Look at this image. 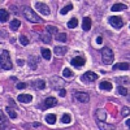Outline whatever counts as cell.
<instances>
[{"label": "cell", "instance_id": "1", "mask_svg": "<svg viewBox=\"0 0 130 130\" xmlns=\"http://www.w3.org/2000/svg\"><path fill=\"white\" fill-rule=\"evenodd\" d=\"M22 13L25 19L29 21L30 22L35 24V23H42L44 22L40 16L29 7H24L22 8Z\"/></svg>", "mask_w": 130, "mask_h": 130}, {"label": "cell", "instance_id": "2", "mask_svg": "<svg viewBox=\"0 0 130 130\" xmlns=\"http://www.w3.org/2000/svg\"><path fill=\"white\" fill-rule=\"evenodd\" d=\"M0 64L1 68L5 70H9L12 69V63L9 55V52L7 50H2V54L0 56Z\"/></svg>", "mask_w": 130, "mask_h": 130}, {"label": "cell", "instance_id": "3", "mask_svg": "<svg viewBox=\"0 0 130 130\" xmlns=\"http://www.w3.org/2000/svg\"><path fill=\"white\" fill-rule=\"evenodd\" d=\"M102 61L105 64L111 65L115 60V55L111 49L108 47H104L101 50Z\"/></svg>", "mask_w": 130, "mask_h": 130}, {"label": "cell", "instance_id": "4", "mask_svg": "<svg viewBox=\"0 0 130 130\" xmlns=\"http://www.w3.org/2000/svg\"><path fill=\"white\" fill-rule=\"evenodd\" d=\"M108 23L116 30H120L124 26V21L119 16H111L107 19Z\"/></svg>", "mask_w": 130, "mask_h": 130}, {"label": "cell", "instance_id": "5", "mask_svg": "<svg viewBox=\"0 0 130 130\" xmlns=\"http://www.w3.org/2000/svg\"><path fill=\"white\" fill-rule=\"evenodd\" d=\"M98 77H99V75L96 73L92 71H87L82 75V76L80 77V79L82 82L87 83L94 82L96 79H98Z\"/></svg>", "mask_w": 130, "mask_h": 130}, {"label": "cell", "instance_id": "6", "mask_svg": "<svg viewBox=\"0 0 130 130\" xmlns=\"http://www.w3.org/2000/svg\"><path fill=\"white\" fill-rule=\"evenodd\" d=\"M35 7L40 14L44 16H49L51 14V10L46 3L41 2H37L35 5Z\"/></svg>", "mask_w": 130, "mask_h": 130}, {"label": "cell", "instance_id": "7", "mask_svg": "<svg viewBox=\"0 0 130 130\" xmlns=\"http://www.w3.org/2000/svg\"><path fill=\"white\" fill-rule=\"evenodd\" d=\"M74 97L78 102L83 104H87L90 100V96L87 92L77 91L74 93Z\"/></svg>", "mask_w": 130, "mask_h": 130}, {"label": "cell", "instance_id": "8", "mask_svg": "<svg viewBox=\"0 0 130 130\" xmlns=\"http://www.w3.org/2000/svg\"><path fill=\"white\" fill-rule=\"evenodd\" d=\"M86 62V59L81 56H75L70 61L72 66L75 68H79L83 67Z\"/></svg>", "mask_w": 130, "mask_h": 130}, {"label": "cell", "instance_id": "9", "mask_svg": "<svg viewBox=\"0 0 130 130\" xmlns=\"http://www.w3.org/2000/svg\"><path fill=\"white\" fill-rule=\"evenodd\" d=\"M17 100L20 103L29 104L32 100V96L29 94H21L17 96Z\"/></svg>", "mask_w": 130, "mask_h": 130}, {"label": "cell", "instance_id": "10", "mask_svg": "<svg viewBox=\"0 0 130 130\" xmlns=\"http://www.w3.org/2000/svg\"><path fill=\"white\" fill-rule=\"evenodd\" d=\"M92 21L90 17H83L82 21V29L84 31H89L91 29Z\"/></svg>", "mask_w": 130, "mask_h": 130}, {"label": "cell", "instance_id": "11", "mask_svg": "<svg viewBox=\"0 0 130 130\" xmlns=\"http://www.w3.org/2000/svg\"><path fill=\"white\" fill-rule=\"evenodd\" d=\"M96 120L101 122H105L107 119V112L104 109H98L96 112Z\"/></svg>", "mask_w": 130, "mask_h": 130}, {"label": "cell", "instance_id": "12", "mask_svg": "<svg viewBox=\"0 0 130 130\" xmlns=\"http://www.w3.org/2000/svg\"><path fill=\"white\" fill-rule=\"evenodd\" d=\"M53 52L57 56H63L68 52V47L67 46H55Z\"/></svg>", "mask_w": 130, "mask_h": 130}, {"label": "cell", "instance_id": "13", "mask_svg": "<svg viewBox=\"0 0 130 130\" xmlns=\"http://www.w3.org/2000/svg\"><path fill=\"white\" fill-rule=\"evenodd\" d=\"M120 70L122 71H127L129 69V64L128 62H118L112 67V70Z\"/></svg>", "mask_w": 130, "mask_h": 130}, {"label": "cell", "instance_id": "14", "mask_svg": "<svg viewBox=\"0 0 130 130\" xmlns=\"http://www.w3.org/2000/svg\"><path fill=\"white\" fill-rule=\"evenodd\" d=\"M57 99L54 97H49L47 98L44 101L45 106L46 107V109L47 108H52L55 107L57 104Z\"/></svg>", "mask_w": 130, "mask_h": 130}, {"label": "cell", "instance_id": "15", "mask_svg": "<svg viewBox=\"0 0 130 130\" xmlns=\"http://www.w3.org/2000/svg\"><path fill=\"white\" fill-rule=\"evenodd\" d=\"M128 9V7L124 3H116L114 4L111 8V11L112 12H120L124 10Z\"/></svg>", "mask_w": 130, "mask_h": 130}, {"label": "cell", "instance_id": "16", "mask_svg": "<svg viewBox=\"0 0 130 130\" xmlns=\"http://www.w3.org/2000/svg\"><path fill=\"white\" fill-rule=\"evenodd\" d=\"M99 88L100 90H107V91L109 92L112 89L113 87H112V83L109 82V81H102L100 83Z\"/></svg>", "mask_w": 130, "mask_h": 130}, {"label": "cell", "instance_id": "17", "mask_svg": "<svg viewBox=\"0 0 130 130\" xmlns=\"http://www.w3.org/2000/svg\"><path fill=\"white\" fill-rule=\"evenodd\" d=\"M57 116L56 115L53 113H48L46 115L45 120L46 122L50 125H54L56 123Z\"/></svg>", "mask_w": 130, "mask_h": 130}, {"label": "cell", "instance_id": "18", "mask_svg": "<svg viewBox=\"0 0 130 130\" xmlns=\"http://www.w3.org/2000/svg\"><path fill=\"white\" fill-rule=\"evenodd\" d=\"M96 123L100 129H115V127L111 124H108L105 122L98 121L96 120Z\"/></svg>", "mask_w": 130, "mask_h": 130}, {"label": "cell", "instance_id": "19", "mask_svg": "<svg viewBox=\"0 0 130 130\" xmlns=\"http://www.w3.org/2000/svg\"><path fill=\"white\" fill-rule=\"evenodd\" d=\"M21 25V22L17 19L12 20L9 24L10 29L12 31H16Z\"/></svg>", "mask_w": 130, "mask_h": 130}, {"label": "cell", "instance_id": "20", "mask_svg": "<svg viewBox=\"0 0 130 130\" xmlns=\"http://www.w3.org/2000/svg\"><path fill=\"white\" fill-rule=\"evenodd\" d=\"M32 86H33V87L37 88V89L42 90V89H45V87H46V83H45L44 80L39 79H37L34 81Z\"/></svg>", "mask_w": 130, "mask_h": 130}, {"label": "cell", "instance_id": "21", "mask_svg": "<svg viewBox=\"0 0 130 130\" xmlns=\"http://www.w3.org/2000/svg\"><path fill=\"white\" fill-rule=\"evenodd\" d=\"M9 19V12L5 9L0 10V20L2 23L7 22Z\"/></svg>", "mask_w": 130, "mask_h": 130}, {"label": "cell", "instance_id": "22", "mask_svg": "<svg viewBox=\"0 0 130 130\" xmlns=\"http://www.w3.org/2000/svg\"><path fill=\"white\" fill-rule=\"evenodd\" d=\"M37 62H38V61H37V57H32L30 56L29 57L28 60V64L30 68H31L33 70H35L37 68Z\"/></svg>", "mask_w": 130, "mask_h": 130}, {"label": "cell", "instance_id": "23", "mask_svg": "<svg viewBox=\"0 0 130 130\" xmlns=\"http://www.w3.org/2000/svg\"><path fill=\"white\" fill-rule=\"evenodd\" d=\"M42 56L43 58H44L47 61H50L51 59V51L48 48H44V47H41L40 50Z\"/></svg>", "mask_w": 130, "mask_h": 130}, {"label": "cell", "instance_id": "24", "mask_svg": "<svg viewBox=\"0 0 130 130\" xmlns=\"http://www.w3.org/2000/svg\"><path fill=\"white\" fill-rule=\"evenodd\" d=\"M79 22L77 18L75 17H72L71 19L70 20L67 22V27L69 29H74L78 25Z\"/></svg>", "mask_w": 130, "mask_h": 130}, {"label": "cell", "instance_id": "25", "mask_svg": "<svg viewBox=\"0 0 130 130\" xmlns=\"http://www.w3.org/2000/svg\"><path fill=\"white\" fill-rule=\"evenodd\" d=\"M55 40L61 42H67V33L65 32H60L55 35Z\"/></svg>", "mask_w": 130, "mask_h": 130}, {"label": "cell", "instance_id": "26", "mask_svg": "<svg viewBox=\"0 0 130 130\" xmlns=\"http://www.w3.org/2000/svg\"><path fill=\"white\" fill-rule=\"evenodd\" d=\"M46 31L47 33L50 35H56L58 33L59 31V29L57 27L53 26V25H47L46 26Z\"/></svg>", "mask_w": 130, "mask_h": 130}, {"label": "cell", "instance_id": "27", "mask_svg": "<svg viewBox=\"0 0 130 130\" xmlns=\"http://www.w3.org/2000/svg\"><path fill=\"white\" fill-rule=\"evenodd\" d=\"M74 9V6L72 3H69L68 5H66L65 7H64L61 10H60V14L62 15H66L68 14V12L70 10H72Z\"/></svg>", "mask_w": 130, "mask_h": 130}, {"label": "cell", "instance_id": "28", "mask_svg": "<svg viewBox=\"0 0 130 130\" xmlns=\"http://www.w3.org/2000/svg\"><path fill=\"white\" fill-rule=\"evenodd\" d=\"M40 39L43 42L46 44H48L52 41V37H51V35L49 34V33L42 34L40 37Z\"/></svg>", "mask_w": 130, "mask_h": 130}, {"label": "cell", "instance_id": "29", "mask_svg": "<svg viewBox=\"0 0 130 130\" xmlns=\"http://www.w3.org/2000/svg\"><path fill=\"white\" fill-rule=\"evenodd\" d=\"M61 122L63 124H69L71 122V115L68 113H64L61 119Z\"/></svg>", "mask_w": 130, "mask_h": 130}, {"label": "cell", "instance_id": "30", "mask_svg": "<svg viewBox=\"0 0 130 130\" xmlns=\"http://www.w3.org/2000/svg\"><path fill=\"white\" fill-rule=\"evenodd\" d=\"M5 110H6L7 112L9 114V117H10V118H13L14 119V118H17V113H16V112L13 109H12V108L10 107H7L5 108Z\"/></svg>", "mask_w": 130, "mask_h": 130}, {"label": "cell", "instance_id": "31", "mask_svg": "<svg viewBox=\"0 0 130 130\" xmlns=\"http://www.w3.org/2000/svg\"><path fill=\"white\" fill-rule=\"evenodd\" d=\"M19 40L21 44L24 46H26L29 44V40L27 39V37L26 36L24 35H21L20 36Z\"/></svg>", "mask_w": 130, "mask_h": 130}, {"label": "cell", "instance_id": "32", "mask_svg": "<svg viewBox=\"0 0 130 130\" xmlns=\"http://www.w3.org/2000/svg\"><path fill=\"white\" fill-rule=\"evenodd\" d=\"M117 89H118V92L119 94L122 95V96H126L127 95V93H128V90H127V88L124 87L122 85L118 86L117 87Z\"/></svg>", "mask_w": 130, "mask_h": 130}, {"label": "cell", "instance_id": "33", "mask_svg": "<svg viewBox=\"0 0 130 130\" xmlns=\"http://www.w3.org/2000/svg\"><path fill=\"white\" fill-rule=\"evenodd\" d=\"M74 75V72L72 70H70L68 68H65L62 72V75L65 77H73Z\"/></svg>", "mask_w": 130, "mask_h": 130}, {"label": "cell", "instance_id": "34", "mask_svg": "<svg viewBox=\"0 0 130 130\" xmlns=\"http://www.w3.org/2000/svg\"><path fill=\"white\" fill-rule=\"evenodd\" d=\"M129 115V107L128 106H124L122 109V115L124 117H126Z\"/></svg>", "mask_w": 130, "mask_h": 130}, {"label": "cell", "instance_id": "35", "mask_svg": "<svg viewBox=\"0 0 130 130\" xmlns=\"http://www.w3.org/2000/svg\"><path fill=\"white\" fill-rule=\"evenodd\" d=\"M27 87V84L24 82H20V83H18L16 88L19 90H22V89H24Z\"/></svg>", "mask_w": 130, "mask_h": 130}, {"label": "cell", "instance_id": "36", "mask_svg": "<svg viewBox=\"0 0 130 130\" xmlns=\"http://www.w3.org/2000/svg\"><path fill=\"white\" fill-rule=\"evenodd\" d=\"M59 96L61 98H64L66 96V94H67V90L64 89H62L59 90V93H58Z\"/></svg>", "mask_w": 130, "mask_h": 130}, {"label": "cell", "instance_id": "37", "mask_svg": "<svg viewBox=\"0 0 130 130\" xmlns=\"http://www.w3.org/2000/svg\"><path fill=\"white\" fill-rule=\"evenodd\" d=\"M16 62H17L18 66H20V67H22V66L24 65L25 61H24V60H23V59H18V60L16 61Z\"/></svg>", "mask_w": 130, "mask_h": 130}, {"label": "cell", "instance_id": "38", "mask_svg": "<svg viewBox=\"0 0 130 130\" xmlns=\"http://www.w3.org/2000/svg\"><path fill=\"white\" fill-rule=\"evenodd\" d=\"M96 42L98 44H102V42H103V39H102V37H98L97 39H96Z\"/></svg>", "mask_w": 130, "mask_h": 130}, {"label": "cell", "instance_id": "39", "mask_svg": "<svg viewBox=\"0 0 130 130\" xmlns=\"http://www.w3.org/2000/svg\"><path fill=\"white\" fill-rule=\"evenodd\" d=\"M40 126H41V124L40 122H35L34 124H33V127H35V128L39 127Z\"/></svg>", "mask_w": 130, "mask_h": 130}, {"label": "cell", "instance_id": "40", "mask_svg": "<svg viewBox=\"0 0 130 130\" xmlns=\"http://www.w3.org/2000/svg\"><path fill=\"white\" fill-rule=\"evenodd\" d=\"M129 122H130V119L129 118V119H127V120H126V125H127V126H128L129 127H130V124H129Z\"/></svg>", "mask_w": 130, "mask_h": 130}]
</instances>
